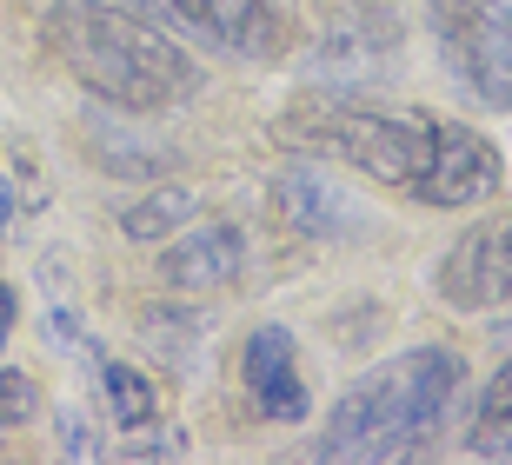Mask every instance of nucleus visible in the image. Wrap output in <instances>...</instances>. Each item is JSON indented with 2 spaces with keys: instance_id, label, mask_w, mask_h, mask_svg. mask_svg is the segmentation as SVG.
Masks as SVG:
<instances>
[{
  "instance_id": "nucleus-10",
  "label": "nucleus",
  "mask_w": 512,
  "mask_h": 465,
  "mask_svg": "<svg viewBox=\"0 0 512 465\" xmlns=\"http://www.w3.org/2000/svg\"><path fill=\"white\" fill-rule=\"evenodd\" d=\"M247 386H253L266 419H280V426H300L306 419V386H300V372H293V333L286 326H253Z\"/></svg>"
},
{
  "instance_id": "nucleus-8",
  "label": "nucleus",
  "mask_w": 512,
  "mask_h": 465,
  "mask_svg": "<svg viewBox=\"0 0 512 465\" xmlns=\"http://www.w3.org/2000/svg\"><path fill=\"white\" fill-rule=\"evenodd\" d=\"M273 206L286 213V226H300V233H313V240H346V233L366 226V213L353 206V193L333 186L313 160H286V167L273 173Z\"/></svg>"
},
{
  "instance_id": "nucleus-1",
  "label": "nucleus",
  "mask_w": 512,
  "mask_h": 465,
  "mask_svg": "<svg viewBox=\"0 0 512 465\" xmlns=\"http://www.w3.org/2000/svg\"><path fill=\"white\" fill-rule=\"evenodd\" d=\"M40 34H47L54 60L80 87L120 113L180 107L200 87V60L180 40L147 27L127 7H107V0H54L47 20H40Z\"/></svg>"
},
{
  "instance_id": "nucleus-11",
  "label": "nucleus",
  "mask_w": 512,
  "mask_h": 465,
  "mask_svg": "<svg viewBox=\"0 0 512 465\" xmlns=\"http://www.w3.org/2000/svg\"><path fill=\"white\" fill-rule=\"evenodd\" d=\"M207 14H213V40L227 54L273 60L286 47V14L273 0H207Z\"/></svg>"
},
{
  "instance_id": "nucleus-5",
  "label": "nucleus",
  "mask_w": 512,
  "mask_h": 465,
  "mask_svg": "<svg viewBox=\"0 0 512 465\" xmlns=\"http://www.w3.org/2000/svg\"><path fill=\"white\" fill-rule=\"evenodd\" d=\"M439 293L466 306V313H499L512 306V206L486 213L479 226H466L446 260H439Z\"/></svg>"
},
{
  "instance_id": "nucleus-12",
  "label": "nucleus",
  "mask_w": 512,
  "mask_h": 465,
  "mask_svg": "<svg viewBox=\"0 0 512 465\" xmlns=\"http://www.w3.org/2000/svg\"><path fill=\"white\" fill-rule=\"evenodd\" d=\"M87 140H94V160L107 173H120V180H160V173L180 160L173 147H160V140H140V133H120L114 120H100V113H87Z\"/></svg>"
},
{
  "instance_id": "nucleus-3",
  "label": "nucleus",
  "mask_w": 512,
  "mask_h": 465,
  "mask_svg": "<svg viewBox=\"0 0 512 465\" xmlns=\"http://www.w3.org/2000/svg\"><path fill=\"white\" fill-rule=\"evenodd\" d=\"M286 140L306 153H333L346 160L353 173L380 186H413L433 160V140H439V120H419V113H386V107H353L340 93L313 100L306 113L286 120Z\"/></svg>"
},
{
  "instance_id": "nucleus-2",
  "label": "nucleus",
  "mask_w": 512,
  "mask_h": 465,
  "mask_svg": "<svg viewBox=\"0 0 512 465\" xmlns=\"http://www.w3.org/2000/svg\"><path fill=\"white\" fill-rule=\"evenodd\" d=\"M459 392H466V366L446 346H413L386 359L340 392L320 432V459H413L439 439Z\"/></svg>"
},
{
  "instance_id": "nucleus-17",
  "label": "nucleus",
  "mask_w": 512,
  "mask_h": 465,
  "mask_svg": "<svg viewBox=\"0 0 512 465\" xmlns=\"http://www.w3.org/2000/svg\"><path fill=\"white\" fill-rule=\"evenodd\" d=\"M40 412V386L20 366H0V426H27Z\"/></svg>"
},
{
  "instance_id": "nucleus-19",
  "label": "nucleus",
  "mask_w": 512,
  "mask_h": 465,
  "mask_svg": "<svg viewBox=\"0 0 512 465\" xmlns=\"http://www.w3.org/2000/svg\"><path fill=\"white\" fill-rule=\"evenodd\" d=\"M127 459H180V439H173V432H160V439H153L147 426H133V439H127Z\"/></svg>"
},
{
  "instance_id": "nucleus-16",
  "label": "nucleus",
  "mask_w": 512,
  "mask_h": 465,
  "mask_svg": "<svg viewBox=\"0 0 512 465\" xmlns=\"http://www.w3.org/2000/svg\"><path fill=\"white\" fill-rule=\"evenodd\" d=\"M120 7H127V14H140L147 27H160V34L187 40V47H220V40H213L207 0H120Z\"/></svg>"
},
{
  "instance_id": "nucleus-21",
  "label": "nucleus",
  "mask_w": 512,
  "mask_h": 465,
  "mask_svg": "<svg viewBox=\"0 0 512 465\" xmlns=\"http://www.w3.org/2000/svg\"><path fill=\"white\" fill-rule=\"evenodd\" d=\"M14 226V186H7V173H0V233Z\"/></svg>"
},
{
  "instance_id": "nucleus-13",
  "label": "nucleus",
  "mask_w": 512,
  "mask_h": 465,
  "mask_svg": "<svg viewBox=\"0 0 512 465\" xmlns=\"http://www.w3.org/2000/svg\"><path fill=\"white\" fill-rule=\"evenodd\" d=\"M193 213H200V200H193L187 186H160V193H140V200L120 213V233L153 246V240H173L180 226H193Z\"/></svg>"
},
{
  "instance_id": "nucleus-6",
  "label": "nucleus",
  "mask_w": 512,
  "mask_h": 465,
  "mask_svg": "<svg viewBox=\"0 0 512 465\" xmlns=\"http://www.w3.org/2000/svg\"><path fill=\"white\" fill-rule=\"evenodd\" d=\"M506 167H499V147L493 140H479L473 127H453V120H439V140H433V160L419 173L406 193L419 206H479L493 200Z\"/></svg>"
},
{
  "instance_id": "nucleus-9",
  "label": "nucleus",
  "mask_w": 512,
  "mask_h": 465,
  "mask_svg": "<svg viewBox=\"0 0 512 465\" xmlns=\"http://www.w3.org/2000/svg\"><path fill=\"white\" fill-rule=\"evenodd\" d=\"M247 260V240H240V226L233 220H213V226H193L187 240H173L160 253V279H167L173 293H213V286H227Z\"/></svg>"
},
{
  "instance_id": "nucleus-7",
  "label": "nucleus",
  "mask_w": 512,
  "mask_h": 465,
  "mask_svg": "<svg viewBox=\"0 0 512 465\" xmlns=\"http://www.w3.org/2000/svg\"><path fill=\"white\" fill-rule=\"evenodd\" d=\"M393 74V20L386 14H360V20H340L333 34L320 40V54H313V80L320 93H366L373 80Z\"/></svg>"
},
{
  "instance_id": "nucleus-14",
  "label": "nucleus",
  "mask_w": 512,
  "mask_h": 465,
  "mask_svg": "<svg viewBox=\"0 0 512 465\" xmlns=\"http://www.w3.org/2000/svg\"><path fill=\"white\" fill-rule=\"evenodd\" d=\"M466 452H512V359L479 386L466 419Z\"/></svg>"
},
{
  "instance_id": "nucleus-20",
  "label": "nucleus",
  "mask_w": 512,
  "mask_h": 465,
  "mask_svg": "<svg viewBox=\"0 0 512 465\" xmlns=\"http://www.w3.org/2000/svg\"><path fill=\"white\" fill-rule=\"evenodd\" d=\"M14 313H20L14 286H0V346H7V333H14Z\"/></svg>"
},
{
  "instance_id": "nucleus-15",
  "label": "nucleus",
  "mask_w": 512,
  "mask_h": 465,
  "mask_svg": "<svg viewBox=\"0 0 512 465\" xmlns=\"http://www.w3.org/2000/svg\"><path fill=\"white\" fill-rule=\"evenodd\" d=\"M100 392H107V419L114 426H153V412H160V392L140 366H120V359H100Z\"/></svg>"
},
{
  "instance_id": "nucleus-18",
  "label": "nucleus",
  "mask_w": 512,
  "mask_h": 465,
  "mask_svg": "<svg viewBox=\"0 0 512 465\" xmlns=\"http://www.w3.org/2000/svg\"><path fill=\"white\" fill-rule=\"evenodd\" d=\"M60 452H67V459H100V452H107L94 439V426H87V412H74V406L60 412Z\"/></svg>"
},
{
  "instance_id": "nucleus-4",
  "label": "nucleus",
  "mask_w": 512,
  "mask_h": 465,
  "mask_svg": "<svg viewBox=\"0 0 512 465\" xmlns=\"http://www.w3.org/2000/svg\"><path fill=\"white\" fill-rule=\"evenodd\" d=\"M426 27L453 87L512 113V0H426Z\"/></svg>"
}]
</instances>
